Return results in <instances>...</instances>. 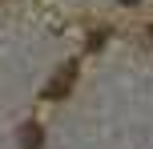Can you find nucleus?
Here are the masks:
<instances>
[{"label":"nucleus","mask_w":153,"mask_h":149,"mask_svg":"<svg viewBox=\"0 0 153 149\" xmlns=\"http://www.w3.org/2000/svg\"><path fill=\"white\" fill-rule=\"evenodd\" d=\"M73 77H76V64H65V69L56 73V81L45 89V97H53V101H56V97H65V93L73 89Z\"/></svg>","instance_id":"nucleus-1"},{"label":"nucleus","mask_w":153,"mask_h":149,"mask_svg":"<svg viewBox=\"0 0 153 149\" xmlns=\"http://www.w3.org/2000/svg\"><path fill=\"white\" fill-rule=\"evenodd\" d=\"M20 141H24V149H40V125H24Z\"/></svg>","instance_id":"nucleus-2"},{"label":"nucleus","mask_w":153,"mask_h":149,"mask_svg":"<svg viewBox=\"0 0 153 149\" xmlns=\"http://www.w3.org/2000/svg\"><path fill=\"white\" fill-rule=\"evenodd\" d=\"M149 36H153V28H149Z\"/></svg>","instance_id":"nucleus-3"}]
</instances>
